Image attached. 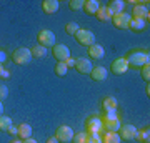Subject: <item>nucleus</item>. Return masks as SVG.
Returning <instances> with one entry per match:
<instances>
[{"label": "nucleus", "instance_id": "9b49d317", "mask_svg": "<svg viewBox=\"0 0 150 143\" xmlns=\"http://www.w3.org/2000/svg\"><path fill=\"white\" fill-rule=\"evenodd\" d=\"M54 57L59 62H67L70 58V48L64 43H57L54 47Z\"/></svg>", "mask_w": 150, "mask_h": 143}, {"label": "nucleus", "instance_id": "aec40b11", "mask_svg": "<svg viewBox=\"0 0 150 143\" xmlns=\"http://www.w3.org/2000/svg\"><path fill=\"white\" fill-rule=\"evenodd\" d=\"M123 7H125V2L123 0H112L107 5V8L112 12V15H117V13L123 12Z\"/></svg>", "mask_w": 150, "mask_h": 143}, {"label": "nucleus", "instance_id": "a211bd4d", "mask_svg": "<svg viewBox=\"0 0 150 143\" xmlns=\"http://www.w3.org/2000/svg\"><path fill=\"white\" fill-rule=\"evenodd\" d=\"M102 110H103V113H112V111H117V100H115L113 97H107V98H103Z\"/></svg>", "mask_w": 150, "mask_h": 143}, {"label": "nucleus", "instance_id": "0eeeda50", "mask_svg": "<svg viewBox=\"0 0 150 143\" xmlns=\"http://www.w3.org/2000/svg\"><path fill=\"white\" fill-rule=\"evenodd\" d=\"M130 20H132V15H130V13H127V12H120V13H117V15L112 17L113 27H115V28H120V30L129 28Z\"/></svg>", "mask_w": 150, "mask_h": 143}, {"label": "nucleus", "instance_id": "79ce46f5", "mask_svg": "<svg viewBox=\"0 0 150 143\" xmlns=\"http://www.w3.org/2000/svg\"><path fill=\"white\" fill-rule=\"evenodd\" d=\"M10 143H22V140H12Z\"/></svg>", "mask_w": 150, "mask_h": 143}, {"label": "nucleus", "instance_id": "20e7f679", "mask_svg": "<svg viewBox=\"0 0 150 143\" xmlns=\"http://www.w3.org/2000/svg\"><path fill=\"white\" fill-rule=\"evenodd\" d=\"M74 37H75V40H77V43H80L83 47H92V45L95 43V35H93V32L85 30V28H80Z\"/></svg>", "mask_w": 150, "mask_h": 143}, {"label": "nucleus", "instance_id": "c9c22d12", "mask_svg": "<svg viewBox=\"0 0 150 143\" xmlns=\"http://www.w3.org/2000/svg\"><path fill=\"white\" fill-rule=\"evenodd\" d=\"M7 133H10V135H17V127H10Z\"/></svg>", "mask_w": 150, "mask_h": 143}, {"label": "nucleus", "instance_id": "dca6fc26", "mask_svg": "<svg viewBox=\"0 0 150 143\" xmlns=\"http://www.w3.org/2000/svg\"><path fill=\"white\" fill-rule=\"evenodd\" d=\"M98 8H100V4H98L97 0H85L82 10L85 12L87 15H95L97 12H98Z\"/></svg>", "mask_w": 150, "mask_h": 143}, {"label": "nucleus", "instance_id": "5701e85b", "mask_svg": "<svg viewBox=\"0 0 150 143\" xmlns=\"http://www.w3.org/2000/svg\"><path fill=\"white\" fill-rule=\"evenodd\" d=\"M137 140L140 143H150V128L144 127L140 130H137Z\"/></svg>", "mask_w": 150, "mask_h": 143}, {"label": "nucleus", "instance_id": "e433bc0d", "mask_svg": "<svg viewBox=\"0 0 150 143\" xmlns=\"http://www.w3.org/2000/svg\"><path fill=\"white\" fill-rule=\"evenodd\" d=\"M47 143H59V140H57L55 137H50V138L47 140Z\"/></svg>", "mask_w": 150, "mask_h": 143}, {"label": "nucleus", "instance_id": "58836bf2", "mask_svg": "<svg viewBox=\"0 0 150 143\" xmlns=\"http://www.w3.org/2000/svg\"><path fill=\"white\" fill-rule=\"evenodd\" d=\"M22 143H37L33 138H27V140H22Z\"/></svg>", "mask_w": 150, "mask_h": 143}, {"label": "nucleus", "instance_id": "ea45409f", "mask_svg": "<svg viewBox=\"0 0 150 143\" xmlns=\"http://www.w3.org/2000/svg\"><path fill=\"white\" fill-rule=\"evenodd\" d=\"M4 115V105H2V101H0V117Z\"/></svg>", "mask_w": 150, "mask_h": 143}, {"label": "nucleus", "instance_id": "6ab92c4d", "mask_svg": "<svg viewBox=\"0 0 150 143\" xmlns=\"http://www.w3.org/2000/svg\"><path fill=\"white\" fill-rule=\"evenodd\" d=\"M17 135L22 138V140H27V138H32V127L28 123H22L17 127Z\"/></svg>", "mask_w": 150, "mask_h": 143}, {"label": "nucleus", "instance_id": "c756f323", "mask_svg": "<svg viewBox=\"0 0 150 143\" xmlns=\"http://www.w3.org/2000/svg\"><path fill=\"white\" fill-rule=\"evenodd\" d=\"M69 7H70V10L72 12L80 10V8H83V0H70Z\"/></svg>", "mask_w": 150, "mask_h": 143}, {"label": "nucleus", "instance_id": "f257e3e1", "mask_svg": "<svg viewBox=\"0 0 150 143\" xmlns=\"http://www.w3.org/2000/svg\"><path fill=\"white\" fill-rule=\"evenodd\" d=\"M129 63V68H142L144 65L150 63V55L149 52H144V50H135V52H130L127 57H123Z\"/></svg>", "mask_w": 150, "mask_h": 143}, {"label": "nucleus", "instance_id": "f8f14e48", "mask_svg": "<svg viewBox=\"0 0 150 143\" xmlns=\"http://www.w3.org/2000/svg\"><path fill=\"white\" fill-rule=\"evenodd\" d=\"M79 73H83V75H88L92 72V62L88 58H83V57H80V58H75V67H74Z\"/></svg>", "mask_w": 150, "mask_h": 143}, {"label": "nucleus", "instance_id": "b1692460", "mask_svg": "<svg viewBox=\"0 0 150 143\" xmlns=\"http://www.w3.org/2000/svg\"><path fill=\"white\" fill-rule=\"evenodd\" d=\"M120 142L122 140H120L117 132H105V135L102 138V143H120Z\"/></svg>", "mask_w": 150, "mask_h": 143}, {"label": "nucleus", "instance_id": "2f4dec72", "mask_svg": "<svg viewBox=\"0 0 150 143\" xmlns=\"http://www.w3.org/2000/svg\"><path fill=\"white\" fill-rule=\"evenodd\" d=\"M7 97H8V88L5 85H0V101H4Z\"/></svg>", "mask_w": 150, "mask_h": 143}, {"label": "nucleus", "instance_id": "6e6552de", "mask_svg": "<svg viewBox=\"0 0 150 143\" xmlns=\"http://www.w3.org/2000/svg\"><path fill=\"white\" fill-rule=\"evenodd\" d=\"M118 137L120 140H125V142H130V140H137V128L134 125H122L118 128Z\"/></svg>", "mask_w": 150, "mask_h": 143}, {"label": "nucleus", "instance_id": "72a5a7b5", "mask_svg": "<svg viewBox=\"0 0 150 143\" xmlns=\"http://www.w3.org/2000/svg\"><path fill=\"white\" fill-rule=\"evenodd\" d=\"M65 65H67V68H74V67H75V58H72V57H70V58L65 62Z\"/></svg>", "mask_w": 150, "mask_h": 143}, {"label": "nucleus", "instance_id": "1a4fd4ad", "mask_svg": "<svg viewBox=\"0 0 150 143\" xmlns=\"http://www.w3.org/2000/svg\"><path fill=\"white\" fill-rule=\"evenodd\" d=\"M55 138L62 143H69L74 138V130L70 127H67V125H62V127H59L55 130Z\"/></svg>", "mask_w": 150, "mask_h": 143}, {"label": "nucleus", "instance_id": "4be33fe9", "mask_svg": "<svg viewBox=\"0 0 150 143\" xmlns=\"http://www.w3.org/2000/svg\"><path fill=\"white\" fill-rule=\"evenodd\" d=\"M95 17L98 18V20H102V22H108V20H112L113 15H112V12L107 8V5H105V7H100V8H98V12L95 13Z\"/></svg>", "mask_w": 150, "mask_h": 143}, {"label": "nucleus", "instance_id": "423d86ee", "mask_svg": "<svg viewBox=\"0 0 150 143\" xmlns=\"http://www.w3.org/2000/svg\"><path fill=\"white\" fill-rule=\"evenodd\" d=\"M37 40H38V45H42L45 48L55 47V33L50 32V30H40L37 35Z\"/></svg>", "mask_w": 150, "mask_h": 143}, {"label": "nucleus", "instance_id": "4468645a", "mask_svg": "<svg viewBox=\"0 0 150 143\" xmlns=\"http://www.w3.org/2000/svg\"><path fill=\"white\" fill-rule=\"evenodd\" d=\"M103 55H105V50H103L102 45H98V43H93L92 47H88V57L93 60H102Z\"/></svg>", "mask_w": 150, "mask_h": 143}, {"label": "nucleus", "instance_id": "7c9ffc66", "mask_svg": "<svg viewBox=\"0 0 150 143\" xmlns=\"http://www.w3.org/2000/svg\"><path fill=\"white\" fill-rule=\"evenodd\" d=\"M140 70H142V78H144L145 82L149 83V80H150V63L144 65V67H142Z\"/></svg>", "mask_w": 150, "mask_h": 143}, {"label": "nucleus", "instance_id": "2eb2a0df", "mask_svg": "<svg viewBox=\"0 0 150 143\" xmlns=\"http://www.w3.org/2000/svg\"><path fill=\"white\" fill-rule=\"evenodd\" d=\"M88 75H90V78L93 82H103V80L107 78V68H103V67H93Z\"/></svg>", "mask_w": 150, "mask_h": 143}, {"label": "nucleus", "instance_id": "f704fd0d", "mask_svg": "<svg viewBox=\"0 0 150 143\" xmlns=\"http://www.w3.org/2000/svg\"><path fill=\"white\" fill-rule=\"evenodd\" d=\"M5 58H7L5 52H2V50H0V63H2V65H4V62H5Z\"/></svg>", "mask_w": 150, "mask_h": 143}, {"label": "nucleus", "instance_id": "ddd939ff", "mask_svg": "<svg viewBox=\"0 0 150 143\" xmlns=\"http://www.w3.org/2000/svg\"><path fill=\"white\" fill-rule=\"evenodd\" d=\"M110 70H112V73H115V75H123L127 70H129V63H127L125 58H117L112 63Z\"/></svg>", "mask_w": 150, "mask_h": 143}, {"label": "nucleus", "instance_id": "c85d7f7f", "mask_svg": "<svg viewBox=\"0 0 150 143\" xmlns=\"http://www.w3.org/2000/svg\"><path fill=\"white\" fill-rule=\"evenodd\" d=\"M67 72H69V68H67L65 62H59V63L55 65V73H57V77H65Z\"/></svg>", "mask_w": 150, "mask_h": 143}, {"label": "nucleus", "instance_id": "f3484780", "mask_svg": "<svg viewBox=\"0 0 150 143\" xmlns=\"http://www.w3.org/2000/svg\"><path fill=\"white\" fill-rule=\"evenodd\" d=\"M42 10L45 12L47 15H54L55 12L59 10V2H57V0H43Z\"/></svg>", "mask_w": 150, "mask_h": 143}, {"label": "nucleus", "instance_id": "9d476101", "mask_svg": "<svg viewBox=\"0 0 150 143\" xmlns=\"http://www.w3.org/2000/svg\"><path fill=\"white\" fill-rule=\"evenodd\" d=\"M134 18H144L149 23V4L145 2H135L134 4Z\"/></svg>", "mask_w": 150, "mask_h": 143}, {"label": "nucleus", "instance_id": "412c9836", "mask_svg": "<svg viewBox=\"0 0 150 143\" xmlns=\"http://www.w3.org/2000/svg\"><path fill=\"white\" fill-rule=\"evenodd\" d=\"M145 27H147V22H145L144 18H134V17H132L129 28H132L134 32H142Z\"/></svg>", "mask_w": 150, "mask_h": 143}, {"label": "nucleus", "instance_id": "473e14b6", "mask_svg": "<svg viewBox=\"0 0 150 143\" xmlns=\"http://www.w3.org/2000/svg\"><path fill=\"white\" fill-rule=\"evenodd\" d=\"M87 143H102V138L98 137V135H88Z\"/></svg>", "mask_w": 150, "mask_h": 143}, {"label": "nucleus", "instance_id": "f03ea898", "mask_svg": "<svg viewBox=\"0 0 150 143\" xmlns=\"http://www.w3.org/2000/svg\"><path fill=\"white\" fill-rule=\"evenodd\" d=\"M100 118H102L103 130H108V132H118V128L122 127L117 111H112V113H103V117H100Z\"/></svg>", "mask_w": 150, "mask_h": 143}, {"label": "nucleus", "instance_id": "393cba45", "mask_svg": "<svg viewBox=\"0 0 150 143\" xmlns=\"http://www.w3.org/2000/svg\"><path fill=\"white\" fill-rule=\"evenodd\" d=\"M47 48L42 47V45H35L33 48H30V53H32V58H43L47 55Z\"/></svg>", "mask_w": 150, "mask_h": 143}, {"label": "nucleus", "instance_id": "39448f33", "mask_svg": "<svg viewBox=\"0 0 150 143\" xmlns=\"http://www.w3.org/2000/svg\"><path fill=\"white\" fill-rule=\"evenodd\" d=\"M30 60H32L30 48L20 47L13 52V62H15L17 65H27V63H30Z\"/></svg>", "mask_w": 150, "mask_h": 143}, {"label": "nucleus", "instance_id": "bb28decb", "mask_svg": "<svg viewBox=\"0 0 150 143\" xmlns=\"http://www.w3.org/2000/svg\"><path fill=\"white\" fill-rule=\"evenodd\" d=\"M12 127V118L10 117H0V132H8V128Z\"/></svg>", "mask_w": 150, "mask_h": 143}, {"label": "nucleus", "instance_id": "cd10ccee", "mask_svg": "<svg viewBox=\"0 0 150 143\" xmlns=\"http://www.w3.org/2000/svg\"><path fill=\"white\" fill-rule=\"evenodd\" d=\"M87 138H88V133L87 132H79V133H74L72 142L74 143H87Z\"/></svg>", "mask_w": 150, "mask_h": 143}, {"label": "nucleus", "instance_id": "a878e982", "mask_svg": "<svg viewBox=\"0 0 150 143\" xmlns=\"http://www.w3.org/2000/svg\"><path fill=\"white\" fill-rule=\"evenodd\" d=\"M80 30V27L77 22H69V23H65V33H69V35H75V33Z\"/></svg>", "mask_w": 150, "mask_h": 143}, {"label": "nucleus", "instance_id": "7ed1b4c3", "mask_svg": "<svg viewBox=\"0 0 150 143\" xmlns=\"http://www.w3.org/2000/svg\"><path fill=\"white\" fill-rule=\"evenodd\" d=\"M85 130L88 135H98V133L103 130V125H102V118L98 115H92L85 120Z\"/></svg>", "mask_w": 150, "mask_h": 143}, {"label": "nucleus", "instance_id": "4c0bfd02", "mask_svg": "<svg viewBox=\"0 0 150 143\" xmlns=\"http://www.w3.org/2000/svg\"><path fill=\"white\" fill-rule=\"evenodd\" d=\"M8 77H10L8 70H4V72H2V78H8Z\"/></svg>", "mask_w": 150, "mask_h": 143}, {"label": "nucleus", "instance_id": "a19ab883", "mask_svg": "<svg viewBox=\"0 0 150 143\" xmlns=\"http://www.w3.org/2000/svg\"><path fill=\"white\" fill-rule=\"evenodd\" d=\"M4 70H5V68H4V65L0 63V77H2V72H4Z\"/></svg>", "mask_w": 150, "mask_h": 143}]
</instances>
